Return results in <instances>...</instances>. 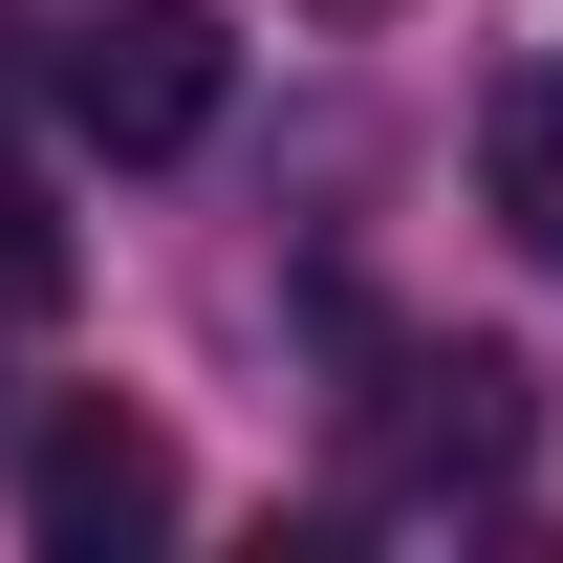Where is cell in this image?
<instances>
[{"instance_id":"5","label":"cell","mask_w":563,"mask_h":563,"mask_svg":"<svg viewBox=\"0 0 563 563\" xmlns=\"http://www.w3.org/2000/svg\"><path fill=\"white\" fill-rule=\"evenodd\" d=\"M44 282H66V239H44V217L0 196V303H44Z\"/></svg>"},{"instance_id":"3","label":"cell","mask_w":563,"mask_h":563,"mask_svg":"<svg viewBox=\"0 0 563 563\" xmlns=\"http://www.w3.org/2000/svg\"><path fill=\"white\" fill-rule=\"evenodd\" d=\"M498 455H520V368L498 347H412L390 368V498H498Z\"/></svg>"},{"instance_id":"1","label":"cell","mask_w":563,"mask_h":563,"mask_svg":"<svg viewBox=\"0 0 563 563\" xmlns=\"http://www.w3.org/2000/svg\"><path fill=\"white\" fill-rule=\"evenodd\" d=\"M217 87H239V22H217V0H109V22H66V131L131 152V174L217 131Z\"/></svg>"},{"instance_id":"4","label":"cell","mask_w":563,"mask_h":563,"mask_svg":"<svg viewBox=\"0 0 563 563\" xmlns=\"http://www.w3.org/2000/svg\"><path fill=\"white\" fill-rule=\"evenodd\" d=\"M477 196H498V239H542V261H563V44H542V66H498V109H477Z\"/></svg>"},{"instance_id":"2","label":"cell","mask_w":563,"mask_h":563,"mask_svg":"<svg viewBox=\"0 0 563 563\" xmlns=\"http://www.w3.org/2000/svg\"><path fill=\"white\" fill-rule=\"evenodd\" d=\"M22 520H44V542H152V520H174V433L152 412H44L22 433Z\"/></svg>"},{"instance_id":"6","label":"cell","mask_w":563,"mask_h":563,"mask_svg":"<svg viewBox=\"0 0 563 563\" xmlns=\"http://www.w3.org/2000/svg\"><path fill=\"white\" fill-rule=\"evenodd\" d=\"M325 22H390V0H325Z\"/></svg>"}]
</instances>
